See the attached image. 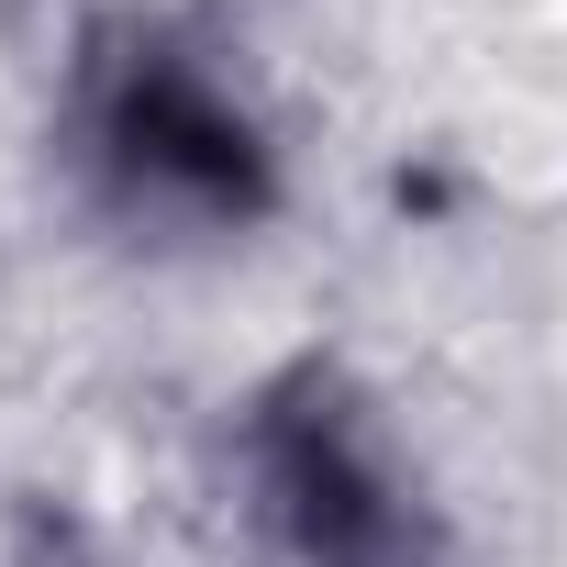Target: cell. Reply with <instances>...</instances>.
Segmentation results:
<instances>
[{"label":"cell","instance_id":"2","mask_svg":"<svg viewBox=\"0 0 567 567\" xmlns=\"http://www.w3.org/2000/svg\"><path fill=\"white\" fill-rule=\"evenodd\" d=\"M278 512L301 523L312 567H401L412 556V512L390 501V478L334 434V423H301L290 445H278Z\"/></svg>","mask_w":567,"mask_h":567},{"label":"cell","instance_id":"1","mask_svg":"<svg viewBox=\"0 0 567 567\" xmlns=\"http://www.w3.org/2000/svg\"><path fill=\"white\" fill-rule=\"evenodd\" d=\"M101 156H112V178H123L134 200H156V212H234V200H245V167H256L234 101H223L200 68L156 56V45L101 90Z\"/></svg>","mask_w":567,"mask_h":567}]
</instances>
